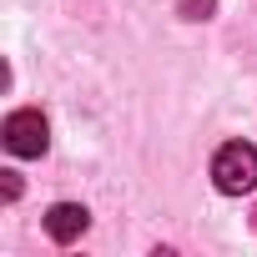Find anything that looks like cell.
<instances>
[{"label":"cell","instance_id":"obj_4","mask_svg":"<svg viewBox=\"0 0 257 257\" xmlns=\"http://www.w3.org/2000/svg\"><path fill=\"white\" fill-rule=\"evenodd\" d=\"M182 16L187 21H207L212 16V0H182Z\"/></svg>","mask_w":257,"mask_h":257},{"label":"cell","instance_id":"obj_3","mask_svg":"<svg viewBox=\"0 0 257 257\" xmlns=\"http://www.w3.org/2000/svg\"><path fill=\"white\" fill-rule=\"evenodd\" d=\"M91 227V212L81 207V202H56L51 212H46V232H51V242H76L81 232Z\"/></svg>","mask_w":257,"mask_h":257},{"label":"cell","instance_id":"obj_1","mask_svg":"<svg viewBox=\"0 0 257 257\" xmlns=\"http://www.w3.org/2000/svg\"><path fill=\"white\" fill-rule=\"evenodd\" d=\"M212 182H217V192H227V197L252 192V187H257V147H247V142L217 147V157H212Z\"/></svg>","mask_w":257,"mask_h":257},{"label":"cell","instance_id":"obj_6","mask_svg":"<svg viewBox=\"0 0 257 257\" xmlns=\"http://www.w3.org/2000/svg\"><path fill=\"white\" fill-rule=\"evenodd\" d=\"M252 227H257V212H252Z\"/></svg>","mask_w":257,"mask_h":257},{"label":"cell","instance_id":"obj_2","mask_svg":"<svg viewBox=\"0 0 257 257\" xmlns=\"http://www.w3.org/2000/svg\"><path fill=\"white\" fill-rule=\"evenodd\" d=\"M0 137H6V152L11 157H41L51 147V126H46L41 111H11Z\"/></svg>","mask_w":257,"mask_h":257},{"label":"cell","instance_id":"obj_5","mask_svg":"<svg viewBox=\"0 0 257 257\" xmlns=\"http://www.w3.org/2000/svg\"><path fill=\"white\" fill-rule=\"evenodd\" d=\"M16 197H21V177H16V172H6V202H16Z\"/></svg>","mask_w":257,"mask_h":257}]
</instances>
